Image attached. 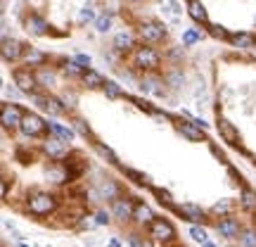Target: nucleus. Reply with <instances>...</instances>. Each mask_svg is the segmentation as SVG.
<instances>
[{"instance_id": "obj_32", "label": "nucleus", "mask_w": 256, "mask_h": 247, "mask_svg": "<svg viewBox=\"0 0 256 247\" xmlns=\"http://www.w3.org/2000/svg\"><path fill=\"white\" fill-rule=\"evenodd\" d=\"M209 29H211V36L214 38H230L228 31H226L223 27H209Z\"/></svg>"}, {"instance_id": "obj_26", "label": "nucleus", "mask_w": 256, "mask_h": 247, "mask_svg": "<svg viewBox=\"0 0 256 247\" xmlns=\"http://www.w3.org/2000/svg\"><path fill=\"white\" fill-rule=\"evenodd\" d=\"M240 240H242L244 247H256V230H244V233H240Z\"/></svg>"}, {"instance_id": "obj_6", "label": "nucleus", "mask_w": 256, "mask_h": 247, "mask_svg": "<svg viewBox=\"0 0 256 247\" xmlns=\"http://www.w3.org/2000/svg\"><path fill=\"white\" fill-rule=\"evenodd\" d=\"M24 119V112L14 102H5L2 105V126L5 128H19Z\"/></svg>"}, {"instance_id": "obj_10", "label": "nucleus", "mask_w": 256, "mask_h": 247, "mask_svg": "<svg viewBox=\"0 0 256 247\" xmlns=\"http://www.w3.org/2000/svg\"><path fill=\"white\" fill-rule=\"evenodd\" d=\"M176 128H178V133H180V136H185L188 140H192V143H197V140H204V138H206L204 128L197 126V124H188V121H180V124H178Z\"/></svg>"}, {"instance_id": "obj_35", "label": "nucleus", "mask_w": 256, "mask_h": 247, "mask_svg": "<svg viewBox=\"0 0 256 247\" xmlns=\"http://www.w3.org/2000/svg\"><path fill=\"white\" fill-rule=\"evenodd\" d=\"M76 62L81 64L83 69H88V67H90V57L88 55H76Z\"/></svg>"}, {"instance_id": "obj_20", "label": "nucleus", "mask_w": 256, "mask_h": 247, "mask_svg": "<svg viewBox=\"0 0 256 247\" xmlns=\"http://www.w3.org/2000/svg\"><path fill=\"white\" fill-rule=\"evenodd\" d=\"M230 43L235 48H252L254 46V36H249V34H235V36H230Z\"/></svg>"}, {"instance_id": "obj_37", "label": "nucleus", "mask_w": 256, "mask_h": 247, "mask_svg": "<svg viewBox=\"0 0 256 247\" xmlns=\"http://www.w3.org/2000/svg\"><path fill=\"white\" fill-rule=\"evenodd\" d=\"M107 221H110V216H107L104 211H100V214H98V223H100V226H104Z\"/></svg>"}, {"instance_id": "obj_2", "label": "nucleus", "mask_w": 256, "mask_h": 247, "mask_svg": "<svg viewBox=\"0 0 256 247\" xmlns=\"http://www.w3.org/2000/svg\"><path fill=\"white\" fill-rule=\"evenodd\" d=\"M55 209H57V200L52 195H48V192H38V195H34L28 200V211L36 214V216H48Z\"/></svg>"}, {"instance_id": "obj_41", "label": "nucleus", "mask_w": 256, "mask_h": 247, "mask_svg": "<svg viewBox=\"0 0 256 247\" xmlns=\"http://www.w3.org/2000/svg\"><path fill=\"white\" fill-rule=\"evenodd\" d=\"M19 247H26V245H19Z\"/></svg>"}, {"instance_id": "obj_25", "label": "nucleus", "mask_w": 256, "mask_h": 247, "mask_svg": "<svg viewBox=\"0 0 256 247\" xmlns=\"http://www.w3.org/2000/svg\"><path fill=\"white\" fill-rule=\"evenodd\" d=\"M104 93H107V98H112V100H116V98H121V88H119V83L107 81V83H104Z\"/></svg>"}, {"instance_id": "obj_14", "label": "nucleus", "mask_w": 256, "mask_h": 247, "mask_svg": "<svg viewBox=\"0 0 256 247\" xmlns=\"http://www.w3.org/2000/svg\"><path fill=\"white\" fill-rule=\"evenodd\" d=\"M188 12H190V17L194 19V22H200V24H206V19H209L206 8L202 5L200 0H188Z\"/></svg>"}, {"instance_id": "obj_31", "label": "nucleus", "mask_w": 256, "mask_h": 247, "mask_svg": "<svg viewBox=\"0 0 256 247\" xmlns=\"http://www.w3.org/2000/svg\"><path fill=\"white\" fill-rule=\"evenodd\" d=\"M126 176H130V178H133V181H136L138 185H145L147 183V178L142 174H138V171H133V169H126Z\"/></svg>"}, {"instance_id": "obj_15", "label": "nucleus", "mask_w": 256, "mask_h": 247, "mask_svg": "<svg viewBox=\"0 0 256 247\" xmlns=\"http://www.w3.org/2000/svg\"><path fill=\"white\" fill-rule=\"evenodd\" d=\"M218 133H220L223 138H226L228 143H232V145H238L240 133L235 131V126H232V124H230L228 119H220V121H218Z\"/></svg>"}, {"instance_id": "obj_7", "label": "nucleus", "mask_w": 256, "mask_h": 247, "mask_svg": "<svg viewBox=\"0 0 256 247\" xmlns=\"http://www.w3.org/2000/svg\"><path fill=\"white\" fill-rule=\"evenodd\" d=\"M0 53H2V60H5V62H17L19 57H24V46H22L19 41H14V38H2Z\"/></svg>"}, {"instance_id": "obj_8", "label": "nucleus", "mask_w": 256, "mask_h": 247, "mask_svg": "<svg viewBox=\"0 0 256 247\" xmlns=\"http://www.w3.org/2000/svg\"><path fill=\"white\" fill-rule=\"evenodd\" d=\"M140 38H142L145 43H159V41H164L166 38V29L162 27V24H154V22L142 24V29H140Z\"/></svg>"}, {"instance_id": "obj_38", "label": "nucleus", "mask_w": 256, "mask_h": 247, "mask_svg": "<svg viewBox=\"0 0 256 247\" xmlns=\"http://www.w3.org/2000/svg\"><path fill=\"white\" fill-rule=\"evenodd\" d=\"M8 190H10V181H2V197L8 195Z\"/></svg>"}, {"instance_id": "obj_12", "label": "nucleus", "mask_w": 256, "mask_h": 247, "mask_svg": "<svg viewBox=\"0 0 256 247\" xmlns=\"http://www.w3.org/2000/svg\"><path fill=\"white\" fill-rule=\"evenodd\" d=\"M178 214H180V216H185L188 221H192V223H202V221H206L204 209L194 207V204H183V207H178Z\"/></svg>"}, {"instance_id": "obj_36", "label": "nucleus", "mask_w": 256, "mask_h": 247, "mask_svg": "<svg viewBox=\"0 0 256 247\" xmlns=\"http://www.w3.org/2000/svg\"><path fill=\"white\" fill-rule=\"evenodd\" d=\"M76 128H78V133H83L86 138L90 136V128L86 126V121H76Z\"/></svg>"}, {"instance_id": "obj_24", "label": "nucleus", "mask_w": 256, "mask_h": 247, "mask_svg": "<svg viewBox=\"0 0 256 247\" xmlns=\"http://www.w3.org/2000/svg\"><path fill=\"white\" fill-rule=\"evenodd\" d=\"M200 38H202L200 29H188V31L183 34V43H185V46H192V43H197Z\"/></svg>"}, {"instance_id": "obj_3", "label": "nucleus", "mask_w": 256, "mask_h": 247, "mask_svg": "<svg viewBox=\"0 0 256 247\" xmlns=\"http://www.w3.org/2000/svg\"><path fill=\"white\" fill-rule=\"evenodd\" d=\"M150 238L154 240V242H174L176 228L166 219H154L150 223Z\"/></svg>"}, {"instance_id": "obj_16", "label": "nucleus", "mask_w": 256, "mask_h": 247, "mask_svg": "<svg viewBox=\"0 0 256 247\" xmlns=\"http://www.w3.org/2000/svg\"><path fill=\"white\" fill-rule=\"evenodd\" d=\"M133 219H136L138 223H152V221H154V214H152V209L147 207L145 202H140V204H136Z\"/></svg>"}, {"instance_id": "obj_40", "label": "nucleus", "mask_w": 256, "mask_h": 247, "mask_svg": "<svg viewBox=\"0 0 256 247\" xmlns=\"http://www.w3.org/2000/svg\"><path fill=\"white\" fill-rule=\"evenodd\" d=\"M130 3H140V0H130Z\"/></svg>"}, {"instance_id": "obj_4", "label": "nucleus", "mask_w": 256, "mask_h": 247, "mask_svg": "<svg viewBox=\"0 0 256 247\" xmlns=\"http://www.w3.org/2000/svg\"><path fill=\"white\" fill-rule=\"evenodd\" d=\"M14 86H17L22 93H28V95H34V91L38 88V76L31 69H14Z\"/></svg>"}, {"instance_id": "obj_22", "label": "nucleus", "mask_w": 256, "mask_h": 247, "mask_svg": "<svg viewBox=\"0 0 256 247\" xmlns=\"http://www.w3.org/2000/svg\"><path fill=\"white\" fill-rule=\"evenodd\" d=\"M24 60H26L28 67H43L48 57L43 55V53H38V50H31V53H26V55H24Z\"/></svg>"}, {"instance_id": "obj_19", "label": "nucleus", "mask_w": 256, "mask_h": 247, "mask_svg": "<svg viewBox=\"0 0 256 247\" xmlns=\"http://www.w3.org/2000/svg\"><path fill=\"white\" fill-rule=\"evenodd\" d=\"M48 128H50V131H52V133H55L60 140H64V143H69V140L74 138V131H72V128L62 126V124H57V121H50V124H48Z\"/></svg>"}, {"instance_id": "obj_13", "label": "nucleus", "mask_w": 256, "mask_h": 247, "mask_svg": "<svg viewBox=\"0 0 256 247\" xmlns=\"http://www.w3.org/2000/svg\"><path fill=\"white\" fill-rule=\"evenodd\" d=\"M48 22L43 17H38V15H31L26 19V31L28 34H34V36H46L48 34Z\"/></svg>"}, {"instance_id": "obj_11", "label": "nucleus", "mask_w": 256, "mask_h": 247, "mask_svg": "<svg viewBox=\"0 0 256 247\" xmlns=\"http://www.w3.org/2000/svg\"><path fill=\"white\" fill-rule=\"evenodd\" d=\"M133 211H136V207H133V200H130V197H116V200H114V214H116V219H121V221L130 219Z\"/></svg>"}, {"instance_id": "obj_9", "label": "nucleus", "mask_w": 256, "mask_h": 247, "mask_svg": "<svg viewBox=\"0 0 256 247\" xmlns=\"http://www.w3.org/2000/svg\"><path fill=\"white\" fill-rule=\"evenodd\" d=\"M216 230H218L223 238H238L242 228H240V221L232 219V216H220V221L216 223Z\"/></svg>"}, {"instance_id": "obj_21", "label": "nucleus", "mask_w": 256, "mask_h": 247, "mask_svg": "<svg viewBox=\"0 0 256 247\" xmlns=\"http://www.w3.org/2000/svg\"><path fill=\"white\" fill-rule=\"evenodd\" d=\"M242 207L244 209H256V192L252 188H242Z\"/></svg>"}, {"instance_id": "obj_27", "label": "nucleus", "mask_w": 256, "mask_h": 247, "mask_svg": "<svg viewBox=\"0 0 256 247\" xmlns=\"http://www.w3.org/2000/svg\"><path fill=\"white\" fill-rule=\"evenodd\" d=\"M95 150H98V152H100L102 157H107V159H110L112 164H116V162H119V159H116V155L112 152L110 147H104V145H100V143H95Z\"/></svg>"}, {"instance_id": "obj_28", "label": "nucleus", "mask_w": 256, "mask_h": 247, "mask_svg": "<svg viewBox=\"0 0 256 247\" xmlns=\"http://www.w3.org/2000/svg\"><path fill=\"white\" fill-rule=\"evenodd\" d=\"M110 29H112V17L104 12L102 17H98V31H102V34H104V31H110Z\"/></svg>"}, {"instance_id": "obj_33", "label": "nucleus", "mask_w": 256, "mask_h": 247, "mask_svg": "<svg viewBox=\"0 0 256 247\" xmlns=\"http://www.w3.org/2000/svg\"><path fill=\"white\" fill-rule=\"evenodd\" d=\"M95 17V12H92V8L88 5V8H83V12H81V22L86 24V22H90V19Z\"/></svg>"}, {"instance_id": "obj_34", "label": "nucleus", "mask_w": 256, "mask_h": 247, "mask_svg": "<svg viewBox=\"0 0 256 247\" xmlns=\"http://www.w3.org/2000/svg\"><path fill=\"white\" fill-rule=\"evenodd\" d=\"M130 245H133V247H150L145 240L140 238V235H130Z\"/></svg>"}, {"instance_id": "obj_39", "label": "nucleus", "mask_w": 256, "mask_h": 247, "mask_svg": "<svg viewBox=\"0 0 256 247\" xmlns=\"http://www.w3.org/2000/svg\"><path fill=\"white\" fill-rule=\"evenodd\" d=\"M204 247H216V245H211V242H209V240H206V242H204Z\"/></svg>"}, {"instance_id": "obj_17", "label": "nucleus", "mask_w": 256, "mask_h": 247, "mask_svg": "<svg viewBox=\"0 0 256 247\" xmlns=\"http://www.w3.org/2000/svg\"><path fill=\"white\" fill-rule=\"evenodd\" d=\"M46 152L50 157H64V152H66V147H64V140H60V138H50V140H46Z\"/></svg>"}, {"instance_id": "obj_1", "label": "nucleus", "mask_w": 256, "mask_h": 247, "mask_svg": "<svg viewBox=\"0 0 256 247\" xmlns=\"http://www.w3.org/2000/svg\"><path fill=\"white\" fill-rule=\"evenodd\" d=\"M133 62H136L138 69L142 72H156L159 64H162V57L156 53L154 48H136V55H133Z\"/></svg>"}, {"instance_id": "obj_18", "label": "nucleus", "mask_w": 256, "mask_h": 247, "mask_svg": "<svg viewBox=\"0 0 256 247\" xmlns=\"http://www.w3.org/2000/svg\"><path fill=\"white\" fill-rule=\"evenodd\" d=\"M81 79L88 88H104V79H102L98 72H92V69H86Z\"/></svg>"}, {"instance_id": "obj_23", "label": "nucleus", "mask_w": 256, "mask_h": 247, "mask_svg": "<svg viewBox=\"0 0 256 247\" xmlns=\"http://www.w3.org/2000/svg\"><path fill=\"white\" fill-rule=\"evenodd\" d=\"M114 46L119 48V50H130L133 48V36L130 34H119V36L114 38Z\"/></svg>"}, {"instance_id": "obj_30", "label": "nucleus", "mask_w": 256, "mask_h": 247, "mask_svg": "<svg viewBox=\"0 0 256 247\" xmlns=\"http://www.w3.org/2000/svg\"><path fill=\"white\" fill-rule=\"evenodd\" d=\"M190 235L194 240H200V242H206V230L200 228V226H192V228H190Z\"/></svg>"}, {"instance_id": "obj_29", "label": "nucleus", "mask_w": 256, "mask_h": 247, "mask_svg": "<svg viewBox=\"0 0 256 247\" xmlns=\"http://www.w3.org/2000/svg\"><path fill=\"white\" fill-rule=\"evenodd\" d=\"M232 209V202H218V204H214V214H220V216H223V214H228V211Z\"/></svg>"}, {"instance_id": "obj_5", "label": "nucleus", "mask_w": 256, "mask_h": 247, "mask_svg": "<svg viewBox=\"0 0 256 247\" xmlns=\"http://www.w3.org/2000/svg\"><path fill=\"white\" fill-rule=\"evenodd\" d=\"M22 133L28 138H38V136H43V131L48 128V124L38 114H24V119H22Z\"/></svg>"}]
</instances>
